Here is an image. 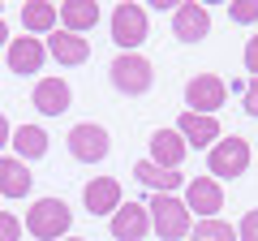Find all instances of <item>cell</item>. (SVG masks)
Returning <instances> with one entry per match:
<instances>
[{
    "label": "cell",
    "instance_id": "obj_1",
    "mask_svg": "<svg viewBox=\"0 0 258 241\" xmlns=\"http://www.w3.org/2000/svg\"><path fill=\"white\" fill-rule=\"evenodd\" d=\"M74 228V211L64 198H35L26 211V232L39 241H64Z\"/></svg>",
    "mask_w": 258,
    "mask_h": 241
},
{
    "label": "cell",
    "instance_id": "obj_2",
    "mask_svg": "<svg viewBox=\"0 0 258 241\" xmlns=\"http://www.w3.org/2000/svg\"><path fill=\"white\" fill-rule=\"evenodd\" d=\"M147 211H151V228L159 232V241H181V237H189L194 215H189V207H185V198H176V194H155V198L147 203Z\"/></svg>",
    "mask_w": 258,
    "mask_h": 241
},
{
    "label": "cell",
    "instance_id": "obj_3",
    "mask_svg": "<svg viewBox=\"0 0 258 241\" xmlns=\"http://www.w3.org/2000/svg\"><path fill=\"white\" fill-rule=\"evenodd\" d=\"M108 74H112V86L120 95H129V99H138V95H147L155 86V69H151V61L142 52H120Z\"/></svg>",
    "mask_w": 258,
    "mask_h": 241
},
{
    "label": "cell",
    "instance_id": "obj_4",
    "mask_svg": "<svg viewBox=\"0 0 258 241\" xmlns=\"http://www.w3.org/2000/svg\"><path fill=\"white\" fill-rule=\"evenodd\" d=\"M207 168H211L215 181H237V176H245V168H249V142L237 138V134H224V138L207 151Z\"/></svg>",
    "mask_w": 258,
    "mask_h": 241
},
{
    "label": "cell",
    "instance_id": "obj_5",
    "mask_svg": "<svg viewBox=\"0 0 258 241\" xmlns=\"http://www.w3.org/2000/svg\"><path fill=\"white\" fill-rule=\"evenodd\" d=\"M69 155L78 159V164H103L112 151V138L103 125H95V120H78L74 130H69Z\"/></svg>",
    "mask_w": 258,
    "mask_h": 241
},
{
    "label": "cell",
    "instance_id": "obj_6",
    "mask_svg": "<svg viewBox=\"0 0 258 241\" xmlns=\"http://www.w3.org/2000/svg\"><path fill=\"white\" fill-rule=\"evenodd\" d=\"M112 43L120 52H138L147 43V9L142 5H116L112 9Z\"/></svg>",
    "mask_w": 258,
    "mask_h": 241
},
{
    "label": "cell",
    "instance_id": "obj_7",
    "mask_svg": "<svg viewBox=\"0 0 258 241\" xmlns=\"http://www.w3.org/2000/svg\"><path fill=\"white\" fill-rule=\"evenodd\" d=\"M228 99V86L215 74H198L185 82V112H198V116H215V108H224Z\"/></svg>",
    "mask_w": 258,
    "mask_h": 241
},
{
    "label": "cell",
    "instance_id": "obj_8",
    "mask_svg": "<svg viewBox=\"0 0 258 241\" xmlns=\"http://www.w3.org/2000/svg\"><path fill=\"white\" fill-rule=\"evenodd\" d=\"M185 207H189V215L198 211L203 220H215V211H224V186L215 176H189L185 181Z\"/></svg>",
    "mask_w": 258,
    "mask_h": 241
},
{
    "label": "cell",
    "instance_id": "obj_9",
    "mask_svg": "<svg viewBox=\"0 0 258 241\" xmlns=\"http://www.w3.org/2000/svg\"><path fill=\"white\" fill-rule=\"evenodd\" d=\"M172 35L181 39V43H198V39H207V35H211V13H207V5H198V0L176 5V9H172Z\"/></svg>",
    "mask_w": 258,
    "mask_h": 241
},
{
    "label": "cell",
    "instance_id": "obj_10",
    "mask_svg": "<svg viewBox=\"0 0 258 241\" xmlns=\"http://www.w3.org/2000/svg\"><path fill=\"white\" fill-rule=\"evenodd\" d=\"M151 232V211H147V203H120L116 211H112V237L116 241H142Z\"/></svg>",
    "mask_w": 258,
    "mask_h": 241
},
{
    "label": "cell",
    "instance_id": "obj_11",
    "mask_svg": "<svg viewBox=\"0 0 258 241\" xmlns=\"http://www.w3.org/2000/svg\"><path fill=\"white\" fill-rule=\"evenodd\" d=\"M5 61H9V74H22V78H26V74H39L43 61H47V43H43V39H30V35L9 39Z\"/></svg>",
    "mask_w": 258,
    "mask_h": 241
},
{
    "label": "cell",
    "instance_id": "obj_12",
    "mask_svg": "<svg viewBox=\"0 0 258 241\" xmlns=\"http://www.w3.org/2000/svg\"><path fill=\"white\" fill-rule=\"evenodd\" d=\"M30 103H35L43 116H60V112H69V103H74V91H69L64 78H39Z\"/></svg>",
    "mask_w": 258,
    "mask_h": 241
},
{
    "label": "cell",
    "instance_id": "obj_13",
    "mask_svg": "<svg viewBox=\"0 0 258 241\" xmlns=\"http://www.w3.org/2000/svg\"><path fill=\"white\" fill-rule=\"evenodd\" d=\"M47 56H52L56 65H86V61H91V43H86L82 35H74V30L56 26L52 35H47Z\"/></svg>",
    "mask_w": 258,
    "mask_h": 241
},
{
    "label": "cell",
    "instance_id": "obj_14",
    "mask_svg": "<svg viewBox=\"0 0 258 241\" xmlns=\"http://www.w3.org/2000/svg\"><path fill=\"white\" fill-rule=\"evenodd\" d=\"M147 147H151V164L168 168V172H181V159L189 155V147H185V138L176 130H155Z\"/></svg>",
    "mask_w": 258,
    "mask_h": 241
},
{
    "label": "cell",
    "instance_id": "obj_15",
    "mask_svg": "<svg viewBox=\"0 0 258 241\" xmlns=\"http://www.w3.org/2000/svg\"><path fill=\"white\" fill-rule=\"evenodd\" d=\"M176 134L185 138V147H215V142L224 138L220 120H215V116H198V112H181Z\"/></svg>",
    "mask_w": 258,
    "mask_h": 241
},
{
    "label": "cell",
    "instance_id": "obj_16",
    "mask_svg": "<svg viewBox=\"0 0 258 241\" xmlns=\"http://www.w3.org/2000/svg\"><path fill=\"white\" fill-rule=\"evenodd\" d=\"M82 203H86L91 215H112L120 207V181L116 176H95V181H86Z\"/></svg>",
    "mask_w": 258,
    "mask_h": 241
},
{
    "label": "cell",
    "instance_id": "obj_17",
    "mask_svg": "<svg viewBox=\"0 0 258 241\" xmlns=\"http://www.w3.org/2000/svg\"><path fill=\"white\" fill-rule=\"evenodd\" d=\"M47 130L43 125H18L13 130V138H9V147H13V155L22 159V164H35V159H43L47 155Z\"/></svg>",
    "mask_w": 258,
    "mask_h": 241
},
{
    "label": "cell",
    "instance_id": "obj_18",
    "mask_svg": "<svg viewBox=\"0 0 258 241\" xmlns=\"http://www.w3.org/2000/svg\"><path fill=\"white\" fill-rule=\"evenodd\" d=\"M35 176H30V164H22L18 155H0V194L5 198H26Z\"/></svg>",
    "mask_w": 258,
    "mask_h": 241
},
{
    "label": "cell",
    "instance_id": "obj_19",
    "mask_svg": "<svg viewBox=\"0 0 258 241\" xmlns=\"http://www.w3.org/2000/svg\"><path fill=\"white\" fill-rule=\"evenodd\" d=\"M56 9H60V30L86 35V30L99 26V5H95V0H64V5H56Z\"/></svg>",
    "mask_w": 258,
    "mask_h": 241
},
{
    "label": "cell",
    "instance_id": "obj_20",
    "mask_svg": "<svg viewBox=\"0 0 258 241\" xmlns=\"http://www.w3.org/2000/svg\"><path fill=\"white\" fill-rule=\"evenodd\" d=\"M60 26V9L52 0H26L22 5V30L26 35H52Z\"/></svg>",
    "mask_w": 258,
    "mask_h": 241
},
{
    "label": "cell",
    "instance_id": "obj_21",
    "mask_svg": "<svg viewBox=\"0 0 258 241\" xmlns=\"http://www.w3.org/2000/svg\"><path fill=\"white\" fill-rule=\"evenodd\" d=\"M134 176H138V181H147L155 194H176V190L185 186V176H181V172H168V168L151 164V159H138V164H134Z\"/></svg>",
    "mask_w": 258,
    "mask_h": 241
},
{
    "label": "cell",
    "instance_id": "obj_22",
    "mask_svg": "<svg viewBox=\"0 0 258 241\" xmlns=\"http://www.w3.org/2000/svg\"><path fill=\"white\" fill-rule=\"evenodd\" d=\"M189 241H237V232H232V224H224L220 215H215V220H198L194 224Z\"/></svg>",
    "mask_w": 258,
    "mask_h": 241
},
{
    "label": "cell",
    "instance_id": "obj_23",
    "mask_svg": "<svg viewBox=\"0 0 258 241\" xmlns=\"http://www.w3.org/2000/svg\"><path fill=\"white\" fill-rule=\"evenodd\" d=\"M228 18L237 22V26H254V22H258V0H232Z\"/></svg>",
    "mask_w": 258,
    "mask_h": 241
},
{
    "label": "cell",
    "instance_id": "obj_24",
    "mask_svg": "<svg viewBox=\"0 0 258 241\" xmlns=\"http://www.w3.org/2000/svg\"><path fill=\"white\" fill-rule=\"evenodd\" d=\"M0 241H22V220L13 211H0Z\"/></svg>",
    "mask_w": 258,
    "mask_h": 241
},
{
    "label": "cell",
    "instance_id": "obj_25",
    "mask_svg": "<svg viewBox=\"0 0 258 241\" xmlns=\"http://www.w3.org/2000/svg\"><path fill=\"white\" fill-rule=\"evenodd\" d=\"M237 241H258V211H245V215H241Z\"/></svg>",
    "mask_w": 258,
    "mask_h": 241
},
{
    "label": "cell",
    "instance_id": "obj_26",
    "mask_svg": "<svg viewBox=\"0 0 258 241\" xmlns=\"http://www.w3.org/2000/svg\"><path fill=\"white\" fill-rule=\"evenodd\" d=\"M241 108H245L249 116H258V78H249V82H245V95H241Z\"/></svg>",
    "mask_w": 258,
    "mask_h": 241
},
{
    "label": "cell",
    "instance_id": "obj_27",
    "mask_svg": "<svg viewBox=\"0 0 258 241\" xmlns=\"http://www.w3.org/2000/svg\"><path fill=\"white\" fill-rule=\"evenodd\" d=\"M245 69H249V78H258V35H249V43H245Z\"/></svg>",
    "mask_w": 258,
    "mask_h": 241
},
{
    "label": "cell",
    "instance_id": "obj_28",
    "mask_svg": "<svg viewBox=\"0 0 258 241\" xmlns=\"http://www.w3.org/2000/svg\"><path fill=\"white\" fill-rule=\"evenodd\" d=\"M9 138H13V125H9V120H5V112H0V151L9 147Z\"/></svg>",
    "mask_w": 258,
    "mask_h": 241
},
{
    "label": "cell",
    "instance_id": "obj_29",
    "mask_svg": "<svg viewBox=\"0 0 258 241\" xmlns=\"http://www.w3.org/2000/svg\"><path fill=\"white\" fill-rule=\"evenodd\" d=\"M0 47H9V26H5V18H0Z\"/></svg>",
    "mask_w": 258,
    "mask_h": 241
},
{
    "label": "cell",
    "instance_id": "obj_30",
    "mask_svg": "<svg viewBox=\"0 0 258 241\" xmlns=\"http://www.w3.org/2000/svg\"><path fill=\"white\" fill-rule=\"evenodd\" d=\"M64 241H86V237H64Z\"/></svg>",
    "mask_w": 258,
    "mask_h": 241
}]
</instances>
